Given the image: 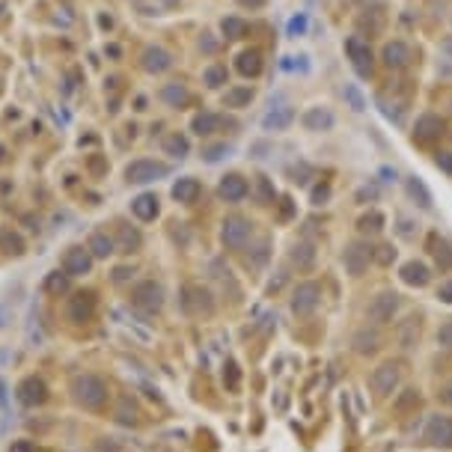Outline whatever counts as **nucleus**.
Masks as SVG:
<instances>
[{
	"mask_svg": "<svg viewBox=\"0 0 452 452\" xmlns=\"http://www.w3.org/2000/svg\"><path fill=\"white\" fill-rule=\"evenodd\" d=\"M438 342L444 348H452V319L440 324V330H438Z\"/></svg>",
	"mask_w": 452,
	"mask_h": 452,
	"instance_id": "44",
	"label": "nucleus"
},
{
	"mask_svg": "<svg viewBox=\"0 0 452 452\" xmlns=\"http://www.w3.org/2000/svg\"><path fill=\"white\" fill-rule=\"evenodd\" d=\"M369 259H372V250H369L366 244H351V247L346 250V268H348V274L360 277L366 271Z\"/></svg>",
	"mask_w": 452,
	"mask_h": 452,
	"instance_id": "15",
	"label": "nucleus"
},
{
	"mask_svg": "<svg viewBox=\"0 0 452 452\" xmlns=\"http://www.w3.org/2000/svg\"><path fill=\"white\" fill-rule=\"evenodd\" d=\"M238 3H241V6H253V9H256V6L265 3V0H238Z\"/></svg>",
	"mask_w": 452,
	"mask_h": 452,
	"instance_id": "52",
	"label": "nucleus"
},
{
	"mask_svg": "<svg viewBox=\"0 0 452 452\" xmlns=\"http://www.w3.org/2000/svg\"><path fill=\"white\" fill-rule=\"evenodd\" d=\"M131 304L137 306L140 313L155 315L161 306H164V289H161V283H155V280H143V283L131 289Z\"/></svg>",
	"mask_w": 452,
	"mask_h": 452,
	"instance_id": "2",
	"label": "nucleus"
},
{
	"mask_svg": "<svg viewBox=\"0 0 452 452\" xmlns=\"http://www.w3.org/2000/svg\"><path fill=\"white\" fill-rule=\"evenodd\" d=\"M218 194H221V200H226V203H238V200H244V196L250 194V185H247V179H241L238 173H229V176H223Z\"/></svg>",
	"mask_w": 452,
	"mask_h": 452,
	"instance_id": "14",
	"label": "nucleus"
},
{
	"mask_svg": "<svg viewBox=\"0 0 452 452\" xmlns=\"http://www.w3.org/2000/svg\"><path fill=\"white\" fill-rule=\"evenodd\" d=\"M259 196H262V203H271V200H274V188L268 185L265 176H259Z\"/></svg>",
	"mask_w": 452,
	"mask_h": 452,
	"instance_id": "45",
	"label": "nucleus"
},
{
	"mask_svg": "<svg viewBox=\"0 0 452 452\" xmlns=\"http://www.w3.org/2000/svg\"><path fill=\"white\" fill-rule=\"evenodd\" d=\"M223 33L229 36V39H241V36L247 33V24H244L241 18H226V21H223Z\"/></svg>",
	"mask_w": 452,
	"mask_h": 452,
	"instance_id": "36",
	"label": "nucleus"
},
{
	"mask_svg": "<svg viewBox=\"0 0 452 452\" xmlns=\"http://www.w3.org/2000/svg\"><path fill=\"white\" fill-rule=\"evenodd\" d=\"M45 292L54 295V297L66 295L69 292V274L66 271H51V274L45 277Z\"/></svg>",
	"mask_w": 452,
	"mask_h": 452,
	"instance_id": "27",
	"label": "nucleus"
},
{
	"mask_svg": "<svg viewBox=\"0 0 452 452\" xmlns=\"http://www.w3.org/2000/svg\"><path fill=\"white\" fill-rule=\"evenodd\" d=\"M375 259L381 262V265H387V262H390V259H396V250H393V247H387V244H384V247H378Z\"/></svg>",
	"mask_w": 452,
	"mask_h": 452,
	"instance_id": "46",
	"label": "nucleus"
},
{
	"mask_svg": "<svg viewBox=\"0 0 452 452\" xmlns=\"http://www.w3.org/2000/svg\"><path fill=\"white\" fill-rule=\"evenodd\" d=\"M440 301L452 304V280H449V283H444V286H440Z\"/></svg>",
	"mask_w": 452,
	"mask_h": 452,
	"instance_id": "49",
	"label": "nucleus"
},
{
	"mask_svg": "<svg viewBox=\"0 0 452 452\" xmlns=\"http://www.w3.org/2000/svg\"><path fill=\"white\" fill-rule=\"evenodd\" d=\"M221 238H223L226 247L241 250L244 244H247V238H250V223L244 218H226L223 229H221Z\"/></svg>",
	"mask_w": 452,
	"mask_h": 452,
	"instance_id": "7",
	"label": "nucleus"
},
{
	"mask_svg": "<svg viewBox=\"0 0 452 452\" xmlns=\"http://www.w3.org/2000/svg\"><path fill=\"white\" fill-rule=\"evenodd\" d=\"M319 297H321V289L319 283H301L295 289V297H292V310L297 315H306L319 306Z\"/></svg>",
	"mask_w": 452,
	"mask_h": 452,
	"instance_id": "12",
	"label": "nucleus"
},
{
	"mask_svg": "<svg viewBox=\"0 0 452 452\" xmlns=\"http://www.w3.org/2000/svg\"><path fill=\"white\" fill-rule=\"evenodd\" d=\"M188 149H191V146H188V137H185V134H170V137H164V152H167V155H173V158H185L188 155Z\"/></svg>",
	"mask_w": 452,
	"mask_h": 452,
	"instance_id": "30",
	"label": "nucleus"
},
{
	"mask_svg": "<svg viewBox=\"0 0 452 452\" xmlns=\"http://www.w3.org/2000/svg\"><path fill=\"white\" fill-rule=\"evenodd\" d=\"M313 259H315V250L310 244H295L292 247V265L306 271V268H313Z\"/></svg>",
	"mask_w": 452,
	"mask_h": 452,
	"instance_id": "31",
	"label": "nucleus"
},
{
	"mask_svg": "<svg viewBox=\"0 0 452 452\" xmlns=\"http://www.w3.org/2000/svg\"><path fill=\"white\" fill-rule=\"evenodd\" d=\"M161 98H164L170 107H182L188 102V89L179 87V84H167L164 89H161Z\"/></svg>",
	"mask_w": 452,
	"mask_h": 452,
	"instance_id": "32",
	"label": "nucleus"
},
{
	"mask_svg": "<svg viewBox=\"0 0 452 452\" xmlns=\"http://www.w3.org/2000/svg\"><path fill=\"white\" fill-rule=\"evenodd\" d=\"M143 66H146V71H164V69L173 66V60H170V54L161 51V48H146L143 51Z\"/></svg>",
	"mask_w": 452,
	"mask_h": 452,
	"instance_id": "23",
	"label": "nucleus"
},
{
	"mask_svg": "<svg viewBox=\"0 0 452 452\" xmlns=\"http://www.w3.org/2000/svg\"><path fill=\"white\" fill-rule=\"evenodd\" d=\"M292 120H295L292 107H274L271 113L262 116V128H265V131H283V128L292 125Z\"/></svg>",
	"mask_w": 452,
	"mask_h": 452,
	"instance_id": "17",
	"label": "nucleus"
},
{
	"mask_svg": "<svg viewBox=\"0 0 452 452\" xmlns=\"http://www.w3.org/2000/svg\"><path fill=\"white\" fill-rule=\"evenodd\" d=\"M301 122H304V128H310V131H328V128H333V113L324 111V107H310Z\"/></svg>",
	"mask_w": 452,
	"mask_h": 452,
	"instance_id": "19",
	"label": "nucleus"
},
{
	"mask_svg": "<svg viewBox=\"0 0 452 452\" xmlns=\"http://www.w3.org/2000/svg\"><path fill=\"white\" fill-rule=\"evenodd\" d=\"M369 384H372V390L378 396H387V393H393V387L399 384V369H396L393 363H384V366H378L372 378H369Z\"/></svg>",
	"mask_w": 452,
	"mask_h": 452,
	"instance_id": "13",
	"label": "nucleus"
},
{
	"mask_svg": "<svg viewBox=\"0 0 452 452\" xmlns=\"http://www.w3.org/2000/svg\"><path fill=\"white\" fill-rule=\"evenodd\" d=\"M253 98V89L250 87H241V89H229V93L223 95V104L226 107H244Z\"/></svg>",
	"mask_w": 452,
	"mask_h": 452,
	"instance_id": "33",
	"label": "nucleus"
},
{
	"mask_svg": "<svg viewBox=\"0 0 452 452\" xmlns=\"http://www.w3.org/2000/svg\"><path fill=\"white\" fill-rule=\"evenodd\" d=\"M346 51H348L351 63H354L357 75H369V71H372V51H369V42L366 39L351 36V39L346 42Z\"/></svg>",
	"mask_w": 452,
	"mask_h": 452,
	"instance_id": "11",
	"label": "nucleus"
},
{
	"mask_svg": "<svg viewBox=\"0 0 452 452\" xmlns=\"http://www.w3.org/2000/svg\"><path fill=\"white\" fill-rule=\"evenodd\" d=\"M223 155H229V146H226V143H221V146L203 149V158H205V161H221Z\"/></svg>",
	"mask_w": 452,
	"mask_h": 452,
	"instance_id": "43",
	"label": "nucleus"
},
{
	"mask_svg": "<svg viewBox=\"0 0 452 452\" xmlns=\"http://www.w3.org/2000/svg\"><path fill=\"white\" fill-rule=\"evenodd\" d=\"M0 250H3L6 256H21V253H24V238L15 229L3 226V229H0Z\"/></svg>",
	"mask_w": 452,
	"mask_h": 452,
	"instance_id": "22",
	"label": "nucleus"
},
{
	"mask_svg": "<svg viewBox=\"0 0 452 452\" xmlns=\"http://www.w3.org/2000/svg\"><path fill=\"white\" fill-rule=\"evenodd\" d=\"M328 196H330L328 188H319V191L313 194V203H315V205H321V200H328Z\"/></svg>",
	"mask_w": 452,
	"mask_h": 452,
	"instance_id": "50",
	"label": "nucleus"
},
{
	"mask_svg": "<svg viewBox=\"0 0 452 452\" xmlns=\"http://www.w3.org/2000/svg\"><path fill=\"white\" fill-rule=\"evenodd\" d=\"M200 191H203V185L196 182V179H191V176H185V179H179V182L173 185V196L179 203H196V196H200Z\"/></svg>",
	"mask_w": 452,
	"mask_h": 452,
	"instance_id": "21",
	"label": "nucleus"
},
{
	"mask_svg": "<svg viewBox=\"0 0 452 452\" xmlns=\"http://www.w3.org/2000/svg\"><path fill=\"white\" fill-rule=\"evenodd\" d=\"M408 191H411L414 200H417V196H420V205H422V209H429V205H431V194L426 191V185H422L417 176L408 179Z\"/></svg>",
	"mask_w": 452,
	"mask_h": 452,
	"instance_id": "34",
	"label": "nucleus"
},
{
	"mask_svg": "<svg viewBox=\"0 0 452 452\" xmlns=\"http://www.w3.org/2000/svg\"><path fill=\"white\" fill-rule=\"evenodd\" d=\"M426 440L431 447H440V449H449L452 447V417H431L429 426H426Z\"/></svg>",
	"mask_w": 452,
	"mask_h": 452,
	"instance_id": "10",
	"label": "nucleus"
},
{
	"mask_svg": "<svg viewBox=\"0 0 452 452\" xmlns=\"http://www.w3.org/2000/svg\"><path fill=\"white\" fill-rule=\"evenodd\" d=\"M384 63L390 69H405L411 63V48L405 42H390L384 48Z\"/></svg>",
	"mask_w": 452,
	"mask_h": 452,
	"instance_id": "20",
	"label": "nucleus"
},
{
	"mask_svg": "<svg viewBox=\"0 0 452 452\" xmlns=\"http://www.w3.org/2000/svg\"><path fill=\"white\" fill-rule=\"evenodd\" d=\"M71 399L87 411H102L107 399H111V387H107L102 375H93V372L75 375L71 378Z\"/></svg>",
	"mask_w": 452,
	"mask_h": 452,
	"instance_id": "1",
	"label": "nucleus"
},
{
	"mask_svg": "<svg viewBox=\"0 0 452 452\" xmlns=\"http://www.w3.org/2000/svg\"><path fill=\"white\" fill-rule=\"evenodd\" d=\"M238 71L244 78H256L262 71V54L259 51H244L238 54Z\"/></svg>",
	"mask_w": 452,
	"mask_h": 452,
	"instance_id": "25",
	"label": "nucleus"
},
{
	"mask_svg": "<svg viewBox=\"0 0 452 452\" xmlns=\"http://www.w3.org/2000/svg\"><path fill=\"white\" fill-rule=\"evenodd\" d=\"M440 399H444L447 405H452V384H447L444 390H440Z\"/></svg>",
	"mask_w": 452,
	"mask_h": 452,
	"instance_id": "51",
	"label": "nucleus"
},
{
	"mask_svg": "<svg viewBox=\"0 0 452 452\" xmlns=\"http://www.w3.org/2000/svg\"><path fill=\"white\" fill-rule=\"evenodd\" d=\"M429 277H431V274H429V268L422 265V262H408V265L402 268V280H405L408 286H426Z\"/></svg>",
	"mask_w": 452,
	"mask_h": 452,
	"instance_id": "24",
	"label": "nucleus"
},
{
	"mask_svg": "<svg viewBox=\"0 0 452 452\" xmlns=\"http://www.w3.org/2000/svg\"><path fill=\"white\" fill-rule=\"evenodd\" d=\"M440 128H444V122L438 120V116H422V120L417 122V137L420 140H431V137H438L440 134Z\"/></svg>",
	"mask_w": 452,
	"mask_h": 452,
	"instance_id": "29",
	"label": "nucleus"
},
{
	"mask_svg": "<svg viewBox=\"0 0 452 452\" xmlns=\"http://www.w3.org/2000/svg\"><path fill=\"white\" fill-rule=\"evenodd\" d=\"M116 420L125 422V426L137 422V408H134V405H131V399H122V402H120V411H116Z\"/></svg>",
	"mask_w": 452,
	"mask_h": 452,
	"instance_id": "35",
	"label": "nucleus"
},
{
	"mask_svg": "<svg viewBox=\"0 0 452 452\" xmlns=\"http://www.w3.org/2000/svg\"><path fill=\"white\" fill-rule=\"evenodd\" d=\"M182 306L194 315H209L214 310V301H212V292L203 286H191L185 289V297H182Z\"/></svg>",
	"mask_w": 452,
	"mask_h": 452,
	"instance_id": "9",
	"label": "nucleus"
},
{
	"mask_svg": "<svg viewBox=\"0 0 452 452\" xmlns=\"http://www.w3.org/2000/svg\"><path fill=\"white\" fill-rule=\"evenodd\" d=\"M87 250L93 253V259H107L111 253H116V241L104 229H95L93 235H89V241H87Z\"/></svg>",
	"mask_w": 452,
	"mask_h": 452,
	"instance_id": "16",
	"label": "nucleus"
},
{
	"mask_svg": "<svg viewBox=\"0 0 452 452\" xmlns=\"http://www.w3.org/2000/svg\"><path fill=\"white\" fill-rule=\"evenodd\" d=\"M63 271L69 277H84L93 271V253L87 247H69L66 256H63Z\"/></svg>",
	"mask_w": 452,
	"mask_h": 452,
	"instance_id": "6",
	"label": "nucleus"
},
{
	"mask_svg": "<svg viewBox=\"0 0 452 452\" xmlns=\"http://www.w3.org/2000/svg\"><path fill=\"white\" fill-rule=\"evenodd\" d=\"M381 223H384V218L378 212H372V214H366V218L360 221V232H378L381 229Z\"/></svg>",
	"mask_w": 452,
	"mask_h": 452,
	"instance_id": "39",
	"label": "nucleus"
},
{
	"mask_svg": "<svg viewBox=\"0 0 452 452\" xmlns=\"http://www.w3.org/2000/svg\"><path fill=\"white\" fill-rule=\"evenodd\" d=\"M18 402L24 405V408H39V405L48 402V387H45V381L39 375H27L21 384H18Z\"/></svg>",
	"mask_w": 452,
	"mask_h": 452,
	"instance_id": "5",
	"label": "nucleus"
},
{
	"mask_svg": "<svg viewBox=\"0 0 452 452\" xmlns=\"http://www.w3.org/2000/svg\"><path fill=\"white\" fill-rule=\"evenodd\" d=\"M205 84H209V87L226 84V66H212V69H205Z\"/></svg>",
	"mask_w": 452,
	"mask_h": 452,
	"instance_id": "38",
	"label": "nucleus"
},
{
	"mask_svg": "<svg viewBox=\"0 0 452 452\" xmlns=\"http://www.w3.org/2000/svg\"><path fill=\"white\" fill-rule=\"evenodd\" d=\"M396 310H399V295H393V292H381L372 304H369L366 315H369V321H375V324H387V321L393 319V313H396Z\"/></svg>",
	"mask_w": 452,
	"mask_h": 452,
	"instance_id": "8",
	"label": "nucleus"
},
{
	"mask_svg": "<svg viewBox=\"0 0 452 452\" xmlns=\"http://www.w3.org/2000/svg\"><path fill=\"white\" fill-rule=\"evenodd\" d=\"M9 452H33V444L30 440H15V444L9 447Z\"/></svg>",
	"mask_w": 452,
	"mask_h": 452,
	"instance_id": "48",
	"label": "nucleus"
},
{
	"mask_svg": "<svg viewBox=\"0 0 452 452\" xmlns=\"http://www.w3.org/2000/svg\"><path fill=\"white\" fill-rule=\"evenodd\" d=\"M354 346H357L360 354H366V351L378 348V337H375V333H369V330H363V333H357V337H354Z\"/></svg>",
	"mask_w": 452,
	"mask_h": 452,
	"instance_id": "37",
	"label": "nucleus"
},
{
	"mask_svg": "<svg viewBox=\"0 0 452 452\" xmlns=\"http://www.w3.org/2000/svg\"><path fill=\"white\" fill-rule=\"evenodd\" d=\"M306 24H310V21H306V15H304V12H301V15H295L292 21H289V36H301V33H306Z\"/></svg>",
	"mask_w": 452,
	"mask_h": 452,
	"instance_id": "42",
	"label": "nucleus"
},
{
	"mask_svg": "<svg viewBox=\"0 0 452 452\" xmlns=\"http://www.w3.org/2000/svg\"><path fill=\"white\" fill-rule=\"evenodd\" d=\"M6 319H9V313L3 310V306H0V328H3V324H6Z\"/></svg>",
	"mask_w": 452,
	"mask_h": 452,
	"instance_id": "53",
	"label": "nucleus"
},
{
	"mask_svg": "<svg viewBox=\"0 0 452 452\" xmlns=\"http://www.w3.org/2000/svg\"><path fill=\"white\" fill-rule=\"evenodd\" d=\"M131 212L140 221H155L158 218V196L155 194H140L131 200Z\"/></svg>",
	"mask_w": 452,
	"mask_h": 452,
	"instance_id": "18",
	"label": "nucleus"
},
{
	"mask_svg": "<svg viewBox=\"0 0 452 452\" xmlns=\"http://www.w3.org/2000/svg\"><path fill=\"white\" fill-rule=\"evenodd\" d=\"M170 173L167 164H161V161H134V164L125 167V179H128L131 185H146V182H158V179H164Z\"/></svg>",
	"mask_w": 452,
	"mask_h": 452,
	"instance_id": "3",
	"label": "nucleus"
},
{
	"mask_svg": "<svg viewBox=\"0 0 452 452\" xmlns=\"http://www.w3.org/2000/svg\"><path fill=\"white\" fill-rule=\"evenodd\" d=\"M438 167H444L447 173H452V155H449V152H440V155H438Z\"/></svg>",
	"mask_w": 452,
	"mask_h": 452,
	"instance_id": "47",
	"label": "nucleus"
},
{
	"mask_svg": "<svg viewBox=\"0 0 452 452\" xmlns=\"http://www.w3.org/2000/svg\"><path fill=\"white\" fill-rule=\"evenodd\" d=\"M116 235H120L116 247H120L122 253H131V250H137V247H140V232H137V229H131V226L120 223V226H116Z\"/></svg>",
	"mask_w": 452,
	"mask_h": 452,
	"instance_id": "26",
	"label": "nucleus"
},
{
	"mask_svg": "<svg viewBox=\"0 0 452 452\" xmlns=\"http://www.w3.org/2000/svg\"><path fill=\"white\" fill-rule=\"evenodd\" d=\"M238 378H241V375H238V366H235L232 360H229V363L223 366V384L229 387V390H235V387H238Z\"/></svg>",
	"mask_w": 452,
	"mask_h": 452,
	"instance_id": "40",
	"label": "nucleus"
},
{
	"mask_svg": "<svg viewBox=\"0 0 452 452\" xmlns=\"http://www.w3.org/2000/svg\"><path fill=\"white\" fill-rule=\"evenodd\" d=\"M95 315V292H75L66 304V319L75 324H87Z\"/></svg>",
	"mask_w": 452,
	"mask_h": 452,
	"instance_id": "4",
	"label": "nucleus"
},
{
	"mask_svg": "<svg viewBox=\"0 0 452 452\" xmlns=\"http://www.w3.org/2000/svg\"><path fill=\"white\" fill-rule=\"evenodd\" d=\"M218 125H221V116H214V113H196L194 122H191V128L200 134V137H205V134L218 131Z\"/></svg>",
	"mask_w": 452,
	"mask_h": 452,
	"instance_id": "28",
	"label": "nucleus"
},
{
	"mask_svg": "<svg viewBox=\"0 0 452 452\" xmlns=\"http://www.w3.org/2000/svg\"><path fill=\"white\" fill-rule=\"evenodd\" d=\"M346 98H348V104L351 107H354V111H363V107H366V98L363 95H360V89L357 87H346Z\"/></svg>",
	"mask_w": 452,
	"mask_h": 452,
	"instance_id": "41",
	"label": "nucleus"
}]
</instances>
